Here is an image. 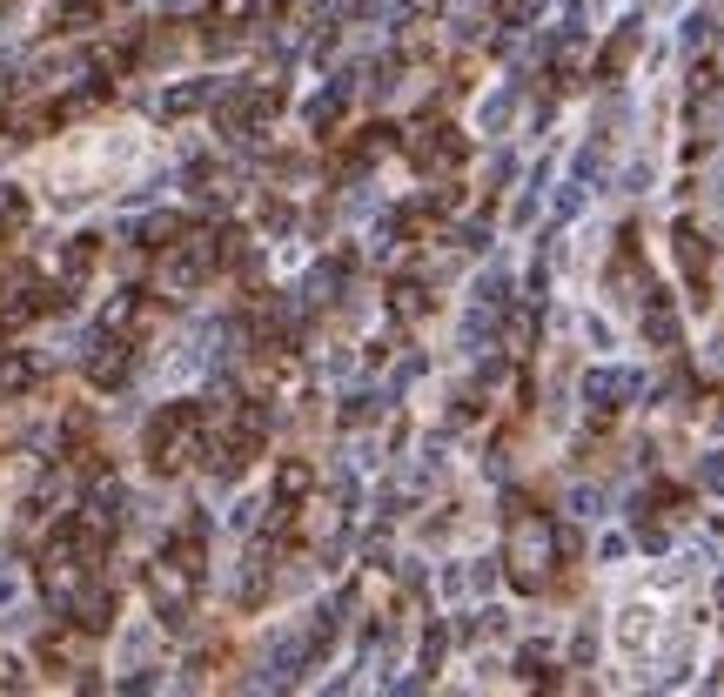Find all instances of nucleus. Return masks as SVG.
I'll return each instance as SVG.
<instances>
[{"instance_id":"nucleus-1","label":"nucleus","mask_w":724,"mask_h":697,"mask_svg":"<svg viewBox=\"0 0 724 697\" xmlns=\"http://www.w3.org/2000/svg\"><path fill=\"white\" fill-rule=\"evenodd\" d=\"M148 161H155L148 128L121 121V128H94V135H74V141H61V148H47L41 161H27V175L41 181V195L54 208H81V202H94V195L128 188Z\"/></svg>"}]
</instances>
